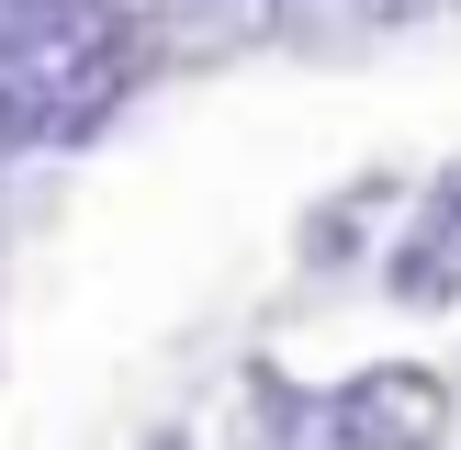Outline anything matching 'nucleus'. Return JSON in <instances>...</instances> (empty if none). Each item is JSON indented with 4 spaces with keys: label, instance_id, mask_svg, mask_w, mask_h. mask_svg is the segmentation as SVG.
<instances>
[{
    "label": "nucleus",
    "instance_id": "f257e3e1",
    "mask_svg": "<svg viewBox=\"0 0 461 450\" xmlns=\"http://www.w3.org/2000/svg\"><path fill=\"white\" fill-rule=\"evenodd\" d=\"M327 439L338 450H439L450 439V372L428 360H372L327 394Z\"/></svg>",
    "mask_w": 461,
    "mask_h": 450
}]
</instances>
